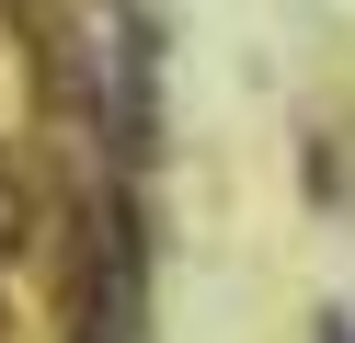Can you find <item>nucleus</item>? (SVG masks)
I'll list each match as a JSON object with an SVG mask.
<instances>
[{"mask_svg":"<svg viewBox=\"0 0 355 343\" xmlns=\"http://www.w3.org/2000/svg\"><path fill=\"white\" fill-rule=\"evenodd\" d=\"M24 240V183H12V160H0V252Z\"/></svg>","mask_w":355,"mask_h":343,"instance_id":"obj_1","label":"nucleus"}]
</instances>
